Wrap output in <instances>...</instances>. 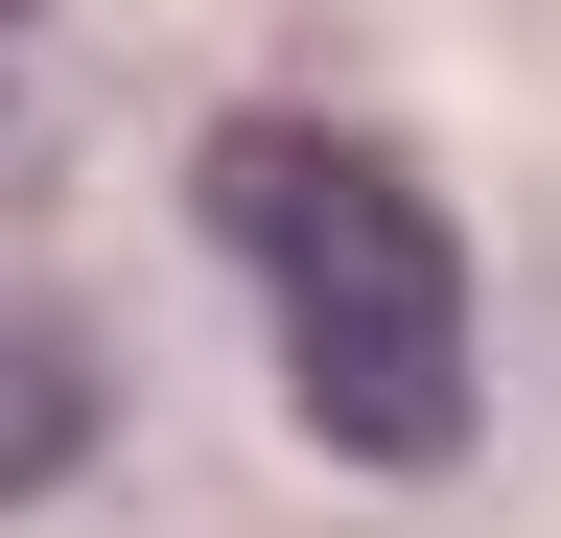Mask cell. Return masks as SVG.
<instances>
[{
    "instance_id": "cell-2",
    "label": "cell",
    "mask_w": 561,
    "mask_h": 538,
    "mask_svg": "<svg viewBox=\"0 0 561 538\" xmlns=\"http://www.w3.org/2000/svg\"><path fill=\"white\" fill-rule=\"evenodd\" d=\"M70 445H94V352H70V305H0V515L70 492Z\"/></svg>"
},
{
    "instance_id": "cell-1",
    "label": "cell",
    "mask_w": 561,
    "mask_h": 538,
    "mask_svg": "<svg viewBox=\"0 0 561 538\" xmlns=\"http://www.w3.org/2000/svg\"><path fill=\"white\" fill-rule=\"evenodd\" d=\"M187 211L257 282L280 398H305L351 468H468V422H491V375H468V234L421 211L351 117H210V141H187Z\"/></svg>"
}]
</instances>
